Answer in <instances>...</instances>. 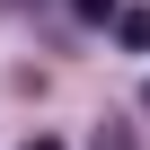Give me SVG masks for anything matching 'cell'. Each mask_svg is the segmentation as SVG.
Segmentation results:
<instances>
[{"label": "cell", "instance_id": "1", "mask_svg": "<svg viewBox=\"0 0 150 150\" xmlns=\"http://www.w3.org/2000/svg\"><path fill=\"white\" fill-rule=\"evenodd\" d=\"M106 27H115V44H124V53H150V9H115Z\"/></svg>", "mask_w": 150, "mask_h": 150}, {"label": "cell", "instance_id": "2", "mask_svg": "<svg viewBox=\"0 0 150 150\" xmlns=\"http://www.w3.org/2000/svg\"><path fill=\"white\" fill-rule=\"evenodd\" d=\"M88 150H141V141H132V124H97V141H88Z\"/></svg>", "mask_w": 150, "mask_h": 150}, {"label": "cell", "instance_id": "3", "mask_svg": "<svg viewBox=\"0 0 150 150\" xmlns=\"http://www.w3.org/2000/svg\"><path fill=\"white\" fill-rule=\"evenodd\" d=\"M115 9H124V0H71V18H88V27H106Z\"/></svg>", "mask_w": 150, "mask_h": 150}, {"label": "cell", "instance_id": "4", "mask_svg": "<svg viewBox=\"0 0 150 150\" xmlns=\"http://www.w3.org/2000/svg\"><path fill=\"white\" fill-rule=\"evenodd\" d=\"M27 150H62V141H53V132H27Z\"/></svg>", "mask_w": 150, "mask_h": 150}, {"label": "cell", "instance_id": "5", "mask_svg": "<svg viewBox=\"0 0 150 150\" xmlns=\"http://www.w3.org/2000/svg\"><path fill=\"white\" fill-rule=\"evenodd\" d=\"M141 115H150V88H141Z\"/></svg>", "mask_w": 150, "mask_h": 150}]
</instances>
